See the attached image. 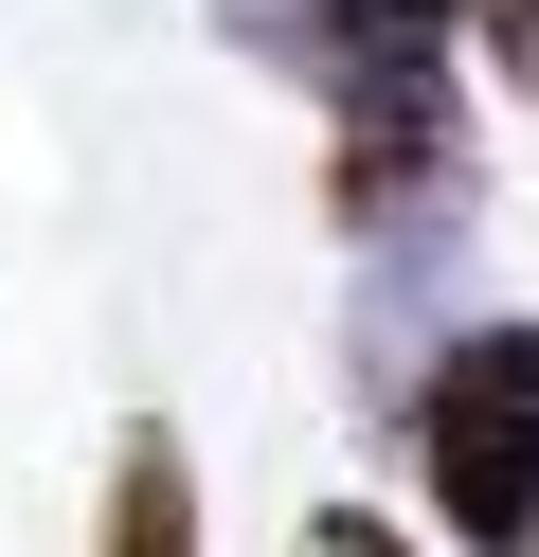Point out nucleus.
<instances>
[{
  "label": "nucleus",
  "mask_w": 539,
  "mask_h": 557,
  "mask_svg": "<svg viewBox=\"0 0 539 557\" xmlns=\"http://www.w3.org/2000/svg\"><path fill=\"white\" fill-rule=\"evenodd\" d=\"M414 485L467 557H539V324L486 306L414 360Z\"/></svg>",
  "instance_id": "nucleus-1"
},
{
  "label": "nucleus",
  "mask_w": 539,
  "mask_h": 557,
  "mask_svg": "<svg viewBox=\"0 0 539 557\" xmlns=\"http://www.w3.org/2000/svg\"><path fill=\"white\" fill-rule=\"evenodd\" d=\"M108 557H198V449H180L162 413L108 449Z\"/></svg>",
  "instance_id": "nucleus-2"
},
{
  "label": "nucleus",
  "mask_w": 539,
  "mask_h": 557,
  "mask_svg": "<svg viewBox=\"0 0 539 557\" xmlns=\"http://www.w3.org/2000/svg\"><path fill=\"white\" fill-rule=\"evenodd\" d=\"M306 557H414V521H378V504H323V521H306Z\"/></svg>",
  "instance_id": "nucleus-3"
},
{
  "label": "nucleus",
  "mask_w": 539,
  "mask_h": 557,
  "mask_svg": "<svg viewBox=\"0 0 539 557\" xmlns=\"http://www.w3.org/2000/svg\"><path fill=\"white\" fill-rule=\"evenodd\" d=\"M216 37H234V54H287V37H306V0H216Z\"/></svg>",
  "instance_id": "nucleus-4"
},
{
  "label": "nucleus",
  "mask_w": 539,
  "mask_h": 557,
  "mask_svg": "<svg viewBox=\"0 0 539 557\" xmlns=\"http://www.w3.org/2000/svg\"><path fill=\"white\" fill-rule=\"evenodd\" d=\"M467 18H486V54H503V73L539 90V0H467Z\"/></svg>",
  "instance_id": "nucleus-5"
}]
</instances>
